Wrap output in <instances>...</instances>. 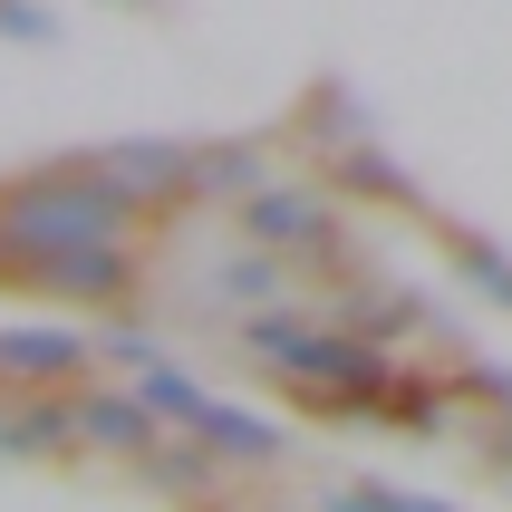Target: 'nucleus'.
Masks as SVG:
<instances>
[]
</instances>
